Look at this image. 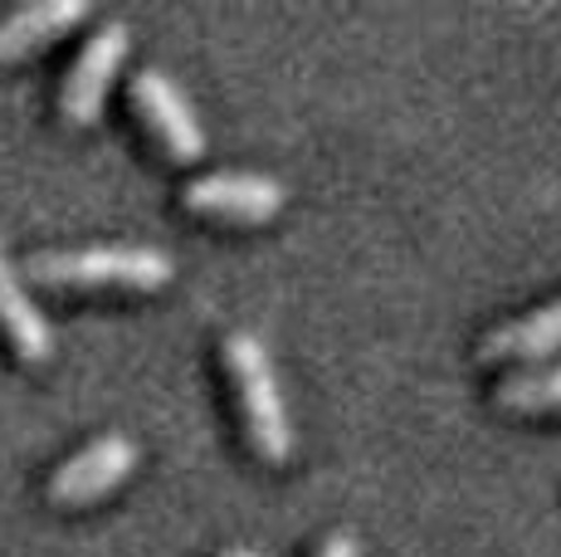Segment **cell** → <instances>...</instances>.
Masks as SVG:
<instances>
[{"label": "cell", "instance_id": "6da1fadb", "mask_svg": "<svg viewBox=\"0 0 561 557\" xmlns=\"http://www.w3.org/2000/svg\"><path fill=\"white\" fill-rule=\"evenodd\" d=\"M30 274L49 284H167L171 254L142 240L54 245V250L30 254Z\"/></svg>", "mask_w": 561, "mask_h": 557}, {"label": "cell", "instance_id": "7a4b0ae2", "mask_svg": "<svg viewBox=\"0 0 561 557\" xmlns=\"http://www.w3.org/2000/svg\"><path fill=\"white\" fill-rule=\"evenodd\" d=\"M220 352H225V367H230L234 387H240L250 441L274 459L288 455L294 450V431H288V411H284V396H278V377H274V362H268L264 342L250 328H230Z\"/></svg>", "mask_w": 561, "mask_h": 557}, {"label": "cell", "instance_id": "3957f363", "mask_svg": "<svg viewBox=\"0 0 561 557\" xmlns=\"http://www.w3.org/2000/svg\"><path fill=\"white\" fill-rule=\"evenodd\" d=\"M123 55H127V25L123 20H103V25L79 45V55L69 59V69H64V83H59L64 117L89 123V117L99 113V103L107 93V79H113V69H117V59Z\"/></svg>", "mask_w": 561, "mask_h": 557}, {"label": "cell", "instance_id": "277c9868", "mask_svg": "<svg viewBox=\"0 0 561 557\" xmlns=\"http://www.w3.org/2000/svg\"><path fill=\"white\" fill-rule=\"evenodd\" d=\"M137 459V441L127 431H103L93 441H83L73 455H64L59 465L49 469V499H93L103 489H113L117 479L133 469Z\"/></svg>", "mask_w": 561, "mask_h": 557}, {"label": "cell", "instance_id": "5b68a950", "mask_svg": "<svg viewBox=\"0 0 561 557\" xmlns=\"http://www.w3.org/2000/svg\"><path fill=\"white\" fill-rule=\"evenodd\" d=\"M186 206L201 211H225V216H268L284 206V181L268 171H244V167H215L201 171L181 186Z\"/></svg>", "mask_w": 561, "mask_h": 557}, {"label": "cell", "instance_id": "8992f818", "mask_svg": "<svg viewBox=\"0 0 561 557\" xmlns=\"http://www.w3.org/2000/svg\"><path fill=\"white\" fill-rule=\"evenodd\" d=\"M133 99L142 103V113L152 117V127H157L161 137H167L171 152L196 157L201 147H205V127H201V117L191 113L186 93L176 89V79H171V73L161 69V64H142V69L133 73Z\"/></svg>", "mask_w": 561, "mask_h": 557}, {"label": "cell", "instance_id": "52a82bcc", "mask_svg": "<svg viewBox=\"0 0 561 557\" xmlns=\"http://www.w3.org/2000/svg\"><path fill=\"white\" fill-rule=\"evenodd\" d=\"M552 348H561V294L527 308V314L503 318L479 342L483 357H537V352H552Z\"/></svg>", "mask_w": 561, "mask_h": 557}, {"label": "cell", "instance_id": "ba28073f", "mask_svg": "<svg viewBox=\"0 0 561 557\" xmlns=\"http://www.w3.org/2000/svg\"><path fill=\"white\" fill-rule=\"evenodd\" d=\"M0 323H5V333L15 338V348L25 352V357H49L54 328H49V318L39 314L35 298H30L15 264L5 260V245H0Z\"/></svg>", "mask_w": 561, "mask_h": 557}, {"label": "cell", "instance_id": "9c48e42d", "mask_svg": "<svg viewBox=\"0 0 561 557\" xmlns=\"http://www.w3.org/2000/svg\"><path fill=\"white\" fill-rule=\"evenodd\" d=\"M89 10V0H25L0 15V55H15L25 45H39L54 30L73 25Z\"/></svg>", "mask_w": 561, "mask_h": 557}, {"label": "cell", "instance_id": "30bf717a", "mask_svg": "<svg viewBox=\"0 0 561 557\" xmlns=\"http://www.w3.org/2000/svg\"><path fill=\"white\" fill-rule=\"evenodd\" d=\"M503 406L517 411H542V406H561V362H527V367L508 372V377L493 387Z\"/></svg>", "mask_w": 561, "mask_h": 557}, {"label": "cell", "instance_id": "8fae6325", "mask_svg": "<svg viewBox=\"0 0 561 557\" xmlns=\"http://www.w3.org/2000/svg\"><path fill=\"white\" fill-rule=\"evenodd\" d=\"M318 557H357V538L347 528H332L328 538L318 543Z\"/></svg>", "mask_w": 561, "mask_h": 557}, {"label": "cell", "instance_id": "7c38bea8", "mask_svg": "<svg viewBox=\"0 0 561 557\" xmlns=\"http://www.w3.org/2000/svg\"><path fill=\"white\" fill-rule=\"evenodd\" d=\"M220 557H264V553H259V548H225Z\"/></svg>", "mask_w": 561, "mask_h": 557}]
</instances>
